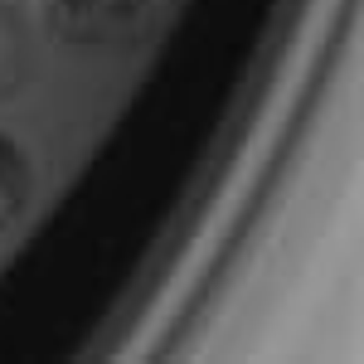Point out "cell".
<instances>
[{
  "instance_id": "cell-1",
  "label": "cell",
  "mask_w": 364,
  "mask_h": 364,
  "mask_svg": "<svg viewBox=\"0 0 364 364\" xmlns=\"http://www.w3.org/2000/svg\"><path fill=\"white\" fill-rule=\"evenodd\" d=\"M29 10L73 49H132L161 20V0H29Z\"/></svg>"
},
{
  "instance_id": "cell-2",
  "label": "cell",
  "mask_w": 364,
  "mask_h": 364,
  "mask_svg": "<svg viewBox=\"0 0 364 364\" xmlns=\"http://www.w3.org/2000/svg\"><path fill=\"white\" fill-rule=\"evenodd\" d=\"M34 73V44H29V25L25 15L0 0V102H10Z\"/></svg>"
},
{
  "instance_id": "cell-3",
  "label": "cell",
  "mask_w": 364,
  "mask_h": 364,
  "mask_svg": "<svg viewBox=\"0 0 364 364\" xmlns=\"http://www.w3.org/2000/svg\"><path fill=\"white\" fill-rule=\"evenodd\" d=\"M29 195H34V166L20 151V141H10L0 132V233L25 214Z\"/></svg>"
}]
</instances>
